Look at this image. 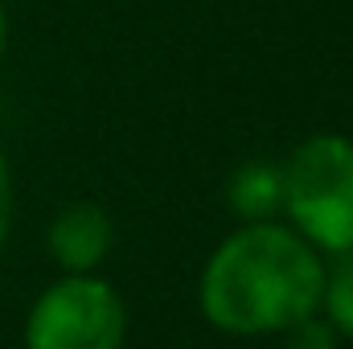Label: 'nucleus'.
Returning a JSON list of instances; mask_svg holds the SVG:
<instances>
[{
	"label": "nucleus",
	"mask_w": 353,
	"mask_h": 349,
	"mask_svg": "<svg viewBox=\"0 0 353 349\" xmlns=\"http://www.w3.org/2000/svg\"><path fill=\"white\" fill-rule=\"evenodd\" d=\"M321 251L283 222L259 218L239 226L201 271V312L214 329L234 337L288 333L321 312L325 292Z\"/></svg>",
	"instance_id": "1"
},
{
	"label": "nucleus",
	"mask_w": 353,
	"mask_h": 349,
	"mask_svg": "<svg viewBox=\"0 0 353 349\" xmlns=\"http://www.w3.org/2000/svg\"><path fill=\"white\" fill-rule=\"evenodd\" d=\"M283 177V210L292 230L316 251L353 255V140L321 132L296 144Z\"/></svg>",
	"instance_id": "2"
},
{
	"label": "nucleus",
	"mask_w": 353,
	"mask_h": 349,
	"mask_svg": "<svg viewBox=\"0 0 353 349\" xmlns=\"http://www.w3.org/2000/svg\"><path fill=\"white\" fill-rule=\"evenodd\" d=\"M128 337V308L119 292L90 275L50 283L25 321V349H119Z\"/></svg>",
	"instance_id": "3"
},
{
	"label": "nucleus",
	"mask_w": 353,
	"mask_h": 349,
	"mask_svg": "<svg viewBox=\"0 0 353 349\" xmlns=\"http://www.w3.org/2000/svg\"><path fill=\"white\" fill-rule=\"evenodd\" d=\"M46 243H50L54 263L66 275H90L99 263L107 259V251L115 243V226H111V218H107L103 206H94V201H70L50 222Z\"/></svg>",
	"instance_id": "4"
},
{
	"label": "nucleus",
	"mask_w": 353,
	"mask_h": 349,
	"mask_svg": "<svg viewBox=\"0 0 353 349\" xmlns=\"http://www.w3.org/2000/svg\"><path fill=\"white\" fill-rule=\"evenodd\" d=\"M230 201H234V210L251 214L255 222L267 218L283 201V177H279V169L275 165H247V169H239L234 181H230Z\"/></svg>",
	"instance_id": "5"
},
{
	"label": "nucleus",
	"mask_w": 353,
	"mask_h": 349,
	"mask_svg": "<svg viewBox=\"0 0 353 349\" xmlns=\"http://www.w3.org/2000/svg\"><path fill=\"white\" fill-rule=\"evenodd\" d=\"M321 312L333 325V333L353 341V255H341L333 271H325V292H321Z\"/></svg>",
	"instance_id": "6"
},
{
	"label": "nucleus",
	"mask_w": 353,
	"mask_h": 349,
	"mask_svg": "<svg viewBox=\"0 0 353 349\" xmlns=\"http://www.w3.org/2000/svg\"><path fill=\"white\" fill-rule=\"evenodd\" d=\"M288 333H292V349H333V337H337L333 325L329 321H316V317L292 325Z\"/></svg>",
	"instance_id": "7"
},
{
	"label": "nucleus",
	"mask_w": 353,
	"mask_h": 349,
	"mask_svg": "<svg viewBox=\"0 0 353 349\" xmlns=\"http://www.w3.org/2000/svg\"><path fill=\"white\" fill-rule=\"evenodd\" d=\"M8 226H12V173H8V161L0 152V247L8 239Z\"/></svg>",
	"instance_id": "8"
},
{
	"label": "nucleus",
	"mask_w": 353,
	"mask_h": 349,
	"mask_svg": "<svg viewBox=\"0 0 353 349\" xmlns=\"http://www.w3.org/2000/svg\"><path fill=\"white\" fill-rule=\"evenodd\" d=\"M8 50V12H4V0H0V58Z\"/></svg>",
	"instance_id": "9"
}]
</instances>
